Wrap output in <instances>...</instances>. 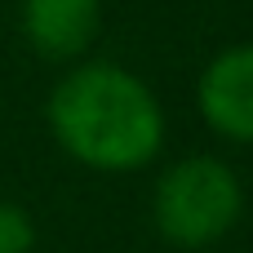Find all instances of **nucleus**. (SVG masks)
<instances>
[{
  "instance_id": "nucleus-4",
  "label": "nucleus",
  "mask_w": 253,
  "mask_h": 253,
  "mask_svg": "<svg viewBox=\"0 0 253 253\" xmlns=\"http://www.w3.org/2000/svg\"><path fill=\"white\" fill-rule=\"evenodd\" d=\"M18 31L44 62H84L102 31V0H22Z\"/></svg>"
},
{
  "instance_id": "nucleus-1",
  "label": "nucleus",
  "mask_w": 253,
  "mask_h": 253,
  "mask_svg": "<svg viewBox=\"0 0 253 253\" xmlns=\"http://www.w3.org/2000/svg\"><path fill=\"white\" fill-rule=\"evenodd\" d=\"M44 120L62 156L93 173L147 169L165 147V107L142 76L120 62H71L49 89Z\"/></svg>"
},
{
  "instance_id": "nucleus-3",
  "label": "nucleus",
  "mask_w": 253,
  "mask_h": 253,
  "mask_svg": "<svg viewBox=\"0 0 253 253\" xmlns=\"http://www.w3.org/2000/svg\"><path fill=\"white\" fill-rule=\"evenodd\" d=\"M196 107L218 138L253 147V40L218 49L205 62L196 80Z\"/></svg>"
},
{
  "instance_id": "nucleus-2",
  "label": "nucleus",
  "mask_w": 253,
  "mask_h": 253,
  "mask_svg": "<svg viewBox=\"0 0 253 253\" xmlns=\"http://www.w3.org/2000/svg\"><path fill=\"white\" fill-rule=\"evenodd\" d=\"M245 218V187L236 169L218 156L173 160L151 191V222L173 249L200 253L236 231Z\"/></svg>"
},
{
  "instance_id": "nucleus-5",
  "label": "nucleus",
  "mask_w": 253,
  "mask_h": 253,
  "mask_svg": "<svg viewBox=\"0 0 253 253\" xmlns=\"http://www.w3.org/2000/svg\"><path fill=\"white\" fill-rule=\"evenodd\" d=\"M36 249V222L18 200H0V253H31Z\"/></svg>"
}]
</instances>
